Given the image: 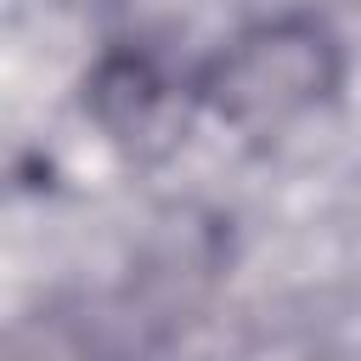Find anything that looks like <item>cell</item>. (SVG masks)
I'll list each match as a JSON object with an SVG mask.
<instances>
[{"mask_svg":"<svg viewBox=\"0 0 361 361\" xmlns=\"http://www.w3.org/2000/svg\"><path fill=\"white\" fill-rule=\"evenodd\" d=\"M344 79V45L338 34L310 11H282L265 23H248L231 34L197 73V102L243 130V135H276L333 102Z\"/></svg>","mask_w":361,"mask_h":361,"instance_id":"obj_1","label":"cell"},{"mask_svg":"<svg viewBox=\"0 0 361 361\" xmlns=\"http://www.w3.org/2000/svg\"><path fill=\"white\" fill-rule=\"evenodd\" d=\"M85 107H90V118H96L113 141L147 152V147H164V141L175 135L180 85H175L152 56H141V51H113V56H102V68L90 73Z\"/></svg>","mask_w":361,"mask_h":361,"instance_id":"obj_2","label":"cell"},{"mask_svg":"<svg viewBox=\"0 0 361 361\" xmlns=\"http://www.w3.org/2000/svg\"><path fill=\"white\" fill-rule=\"evenodd\" d=\"M6 361H107V338L90 310L51 305V310H34L11 327Z\"/></svg>","mask_w":361,"mask_h":361,"instance_id":"obj_3","label":"cell"}]
</instances>
